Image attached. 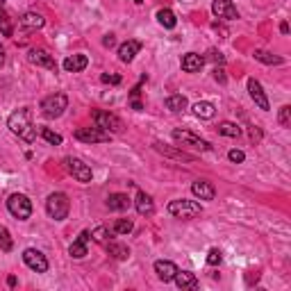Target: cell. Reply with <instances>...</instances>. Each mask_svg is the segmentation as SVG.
Returning <instances> with one entry per match:
<instances>
[{
    "label": "cell",
    "mask_w": 291,
    "mask_h": 291,
    "mask_svg": "<svg viewBox=\"0 0 291 291\" xmlns=\"http://www.w3.org/2000/svg\"><path fill=\"white\" fill-rule=\"evenodd\" d=\"M7 125L14 135H18L23 141H28V144H32V141L37 139V127H34L32 121H30V109H16L12 116H9Z\"/></svg>",
    "instance_id": "1"
},
{
    "label": "cell",
    "mask_w": 291,
    "mask_h": 291,
    "mask_svg": "<svg viewBox=\"0 0 291 291\" xmlns=\"http://www.w3.org/2000/svg\"><path fill=\"white\" fill-rule=\"evenodd\" d=\"M69 209H71V200L62 191L50 193L48 200H46V212H48V216L55 218V221H64V218L69 216Z\"/></svg>",
    "instance_id": "2"
},
{
    "label": "cell",
    "mask_w": 291,
    "mask_h": 291,
    "mask_svg": "<svg viewBox=\"0 0 291 291\" xmlns=\"http://www.w3.org/2000/svg\"><path fill=\"white\" fill-rule=\"evenodd\" d=\"M168 214L171 216H175V218H185V221H191V218H196V216H200L203 214V207H200V203H196V200H171L168 203Z\"/></svg>",
    "instance_id": "3"
},
{
    "label": "cell",
    "mask_w": 291,
    "mask_h": 291,
    "mask_svg": "<svg viewBox=\"0 0 291 291\" xmlns=\"http://www.w3.org/2000/svg\"><path fill=\"white\" fill-rule=\"evenodd\" d=\"M69 107V98L64 94H53V96H46L41 100V111L46 119H59V116L66 111Z\"/></svg>",
    "instance_id": "4"
},
{
    "label": "cell",
    "mask_w": 291,
    "mask_h": 291,
    "mask_svg": "<svg viewBox=\"0 0 291 291\" xmlns=\"http://www.w3.org/2000/svg\"><path fill=\"white\" fill-rule=\"evenodd\" d=\"M7 209L18 221H25V218H30V214H32V203H30V198L25 196V193H12L7 200Z\"/></svg>",
    "instance_id": "5"
},
{
    "label": "cell",
    "mask_w": 291,
    "mask_h": 291,
    "mask_svg": "<svg viewBox=\"0 0 291 291\" xmlns=\"http://www.w3.org/2000/svg\"><path fill=\"white\" fill-rule=\"evenodd\" d=\"M94 123H96V127L109 132V135L111 132H123V121L116 114H109V111H103V109L94 111Z\"/></svg>",
    "instance_id": "6"
},
{
    "label": "cell",
    "mask_w": 291,
    "mask_h": 291,
    "mask_svg": "<svg viewBox=\"0 0 291 291\" xmlns=\"http://www.w3.org/2000/svg\"><path fill=\"white\" fill-rule=\"evenodd\" d=\"M73 137L78 141H84V144H105V141H109V132L100 130V127H80V130H75Z\"/></svg>",
    "instance_id": "7"
},
{
    "label": "cell",
    "mask_w": 291,
    "mask_h": 291,
    "mask_svg": "<svg viewBox=\"0 0 291 291\" xmlns=\"http://www.w3.org/2000/svg\"><path fill=\"white\" fill-rule=\"evenodd\" d=\"M23 262L28 264L32 271H37V273H46L48 271V259H46V255L41 253V250L37 248H28L23 253Z\"/></svg>",
    "instance_id": "8"
},
{
    "label": "cell",
    "mask_w": 291,
    "mask_h": 291,
    "mask_svg": "<svg viewBox=\"0 0 291 291\" xmlns=\"http://www.w3.org/2000/svg\"><path fill=\"white\" fill-rule=\"evenodd\" d=\"M173 139L182 146L198 148V150H209V148H212L205 139H200V137H196L193 132H187V130H173Z\"/></svg>",
    "instance_id": "9"
},
{
    "label": "cell",
    "mask_w": 291,
    "mask_h": 291,
    "mask_svg": "<svg viewBox=\"0 0 291 291\" xmlns=\"http://www.w3.org/2000/svg\"><path fill=\"white\" fill-rule=\"evenodd\" d=\"M66 168H69V173L78 182H91V168L82 160H78V157H69L66 160Z\"/></svg>",
    "instance_id": "10"
},
{
    "label": "cell",
    "mask_w": 291,
    "mask_h": 291,
    "mask_svg": "<svg viewBox=\"0 0 291 291\" xmlns=\"http://www.w3.org/2000/svg\"><path fill=\"white\" fill-rule=\"evenodd\" d=\"M212 12H214V16L223 18V21H234V18H239V12H237L232 0H214Z\"/></svg>",
    "instance_id": "11"
},
{
    "label": "cell",
    "mask_w": 291,
    "mask_h": 291,
    "mask_svg": "<svg viewBox=\"0 0 291 291\" xmlns=\"http://www.w3.org/2000/svg\"><path fill=\"white\" fill-rule=\"evenodd\" d=\"M28 59H30V64H34V66H41V69H48V71H57V62H55V57L50 53H46V50H41V48L30 50Z\"/></svg>",
    "instance_id": "12"
},
{
    "label": "cell",
    "mask_w": 291,
    "mask_h": 291,
    "mask_svg": "<svg viewBox=\"0 0 291 291\" xmlns=\"http://www.w3.org/2000/svg\"><path fill=\"white\" fill-rule=\"evenodd\" d=\"M248 94H250V98L255 100V105H257L259 109L268 111V98H266V94H264L262 84H259L255 78H250V80H248Z\"/></svg>",
    "instance_id": "13"
},
{
    "label": "cell",
    "mask_w": 291,
    "mask_h": 291,
    "mask_svg": "<svg viewBox=\"0 0 291 291\" xmlns=\"http://www.w3.org/2000/svg\"><path fill=\"white\" fill-rule=\"evenodd\" d=\"M141 50V41H137V39H127L125 43L119 46V59L125 64H130L132 59L137 57V53Z\"/></svg>",
    "instance_id": "14"
},
{
    "label": "cell",
    "mask_w": 291,
    "mask_h": 291,
    "mask_svg": "<svg viewBox=\"0 0 291 291\" xmlns=\"http://www.w3.org/2000/svg\"><path fill=\"white\" fill-rule=\"evenodd\" d=\"M191 191H193V196L200 198V200H214V196H216V189L207 180H196L191 185Z\"/></svg>",
    "instance_id": "15"
},
{
    "label": "cell",
    "mask_w": 291,
    "mask_h": 291,
    "mask_svg": "<svg viewBox=\"0 0 291 291\" xmlns=\"http://www.w3.org/2000/svg\"><path fill=\"white\" fill-rule=\"evenodd\" d=\"M89 239H91V232H89V230H82V232H80V237L75 239V241L71 243V248H69L71 257L82 259L84 255H86V243H89Z\"/></svg>",
    "instance_id": "16"
},
{
    "label": "cell",
    "mask_w": 291,
    "mask_h": 291,
    "mask_svg": "<svg viewBox=\"0 0 291 291\" xmlns=\"http://www.w3.org/2000/svg\"><path fill=\"white\" fill-rule=\"evenodd\" d=\"M177 268L173 262H168V259H160V262H155V273H157V278L162 280V282H171L173 278H175V273H177Z\"/></svg>",
    "instance_id": "17"
},
{
    "label": "cell",
    "mask_w": 291,
    "mask_h": 291,
    "mask_svg": "<svg viewBox=\"0 0 291 291\" xmlns=\"http://www.w3.org/2000/svg\"><path fill=\"white\" fill-rule=\"evenodd\" d=\"M89 66V57L86 55H71L64 59V71L66 73H80Z\"/></svg>",
    "instance_id": "18"
},
{
    "label": "cell",
    "mask_w": 291,
    "mask_h": 291,
    "mask_svg": "<svg viewBox=\"0 0 291 291\" xmlns=\"http://www.w3.org/2000/svg\"><path fill=\"white\" fill-rule=\"evenodd\" d=\"M203 64H205V57H200L198 53H187L182 57V71L185 73H198L203 69Z\"/></svg>",
    "instance_id": "19"
},
{
    "label": "cell",
    "mask_w": 291,
    "mask_h": 291,
    "mask_svg": "<svg viewBox=\"0 0 291 291\" xmlns=\"http://www.w3.org/2000/svg\"><path fill=\"white\" fill-rule=\"evenodd\" d=\"M135 207H137V212H139L141 216H150V214L155 212V203H152V198L148 196V193H144V191L137 193V198H135Z\"/></svg>",
    "instance_id": "20"
},
{
    "label": "cell",
    "mask_w": 291,
    "mask_h": 291,
    "mask_svg": "<svg viewBox=\"0 0 291 291\" xmlns=\"http://www.w3.org/2000/svg\"><path fill=\"white\" fill-rule=\"evenodd\" d=\"M21 28L23 30H28V32H34V30H41L43 28V16L41 14H34V12H28V14H23L21 16Z\"/></svg>",
    "instance_id": "21"
},
{
    "label": "cell",
    "mask_w": 291,
    "mask_h": 291,
    "mask_svg": "<svg viewBox=\"0 0 291 291\" xmlns=\"http://www.w3.org/2000/svg\"><path fill=\"white\" fill-rule=\"evenodd\" d=\"M130 205H132V200L125 193H111V196L107 198V207H109L111 212H125Z\"/></svg>",
    "instance_id": "22"
},
{
    "label": "cell",
    "mask_w": 291,
    "mask_h": 291,
    "mask_svg": "<svg viewBox=\"0 0 291 291\" xmlns=\"http://www.w3.org/2000/svg\"><path fill=\"white\" fill-rule=\"evenodd\" d=\"M173 280H175V284L180 289H198V278L193 273H189V271H177Z\"/></svg>",
    "instance_id": "23"
},
{
    "label": "cell",
    "mask_w": 291,
    "mask_h": 291,
    "mask_svg": "<svg viewBox=\"0 0 291 291\" xmlns=\"http://www.w3.org/2000/svg\"><path fill=\"white\" fill-rule=\"evenodd\" d=\"M214 111H216V107L209 103V100H200V103L193 105V114H196L198 119H212Z\"/></svg>",
    "instance_id": "24"
},
{
    "label": "cell",
    "mask_w": 291,
    "mask_h": 291,
    "mask_svg": "<svg viewBox=\"0 0 291 291\" xmlns=\"http://www.w3.org/2000/svg\"><path fill=\"white\" fill-rule=\"evenodd\" d=\"M157 21H160V25H164L166 30H173L177 25V18L171 9H160V12H157Z\"/></svg>",
    "instance_id": "25"
},
{
    "label": "cell",
    "mask_w": 291,
    "mask_h": 291,
    "mask_svg": "<svg viewBox=\"0 0 291 291\" xmlns=\"http://www.w3.org/2000/svg\"><path fill=\"white\" fill-rule=\"evenodd\" d=\"M185 107H187V98L182 94H173V96H168V98H166V109L182 111Z\"/></svg>",
    "instance_id": "26"
},
{
    "label": "cell",
    "mask_w": 291,
    "mask_h": 291,
    "mask_svg": "<svg viewBox=\"0 0 291 291\" xmlns=\"http://www.w3.org/2000/svg\"><path fill=\"white\" fill-rule=\"evenodd\" d=\"M107 253L114 255L116 259H127V255H130V250H127V246H121V243H114V241H107Z\"/></svg>",
    "instance_id": "27"
},
{
    "label": "cell",
    "mask_w": 291,
    "mask_h": 291,
    "mask_svg": "<svg viewBox=\"0 0 291 291\" xmlns=\"http://www.w3.org/2000/svg\"><path fill=\"white\" fill-rule=\"evenodd\" d=\"M218 132H221L223 137H232V139H237V137L241 135L239 125H237V123H230V121H223V123H218Z\"/></svg>",
    "instance_id": "28"
},
{
    "label": "cell",
    "mask_w": 291,
    "mask_h": 291,
    "mask_svg": "<svg viewBox=\"0 0 291 291\" xmlns=\"http://www.w3.org/2000/svg\"><path fill=\"white\" fill-rule=\"evenodd\" d=\"M111 230L109 228H105V226H98L94 230V232H91V239H94V241H98V243H107L109 241V237H111Z\"/></svg>",
    "instance_id": "29"
},
{
    "label": "cell",
    "mask_w": 291,
    "mask_h": 291,
    "mask_svg": "<svg viewBox=\"0 0 291 291\" xmlns=\"http://www.w3.org/2000/svg\"><path fill=\"white\" fill-rule=\"evenodd\" d=\"M12 248H14V239L9 237V230L5 226H0V250H3V253H9Z\"/></svg>",
    "instance_id": "30"
},
{
    "label": "cell",
    "mask_w": 291,
    "mask_h": 291,
    "mask_svg": "<svg viewBox=\"0 0 291 291\" xmlns=\"http://www.w3.org/2000/svg\"><path fill=\"white\" fill-rule=\"evenodd\" d=\"M132 228H135V223H132L130 218H119V221L114 223V228H111V232L114 234H130Z\"/></svg>",
    "instance_id": "31"
},
{
    "label": "cell",
    "mask_w": 291,
    "mask_h": 291,
    "mask_svg": "<svg viewBox=\"0 0 291 291\" xmlns=\"http://www.w3.org/2000/svg\"><path fill=\"white\" fill-rule=\"evenodd\" d=\"M255 59H259L262 64H282V57H275L266 50H255Z\"/></svg>",
    "instance_id": "32"
},
{
    "label": "cell",
    "mask_w": 291,
    "mask_h": 291,
    "mask_svg": "<svg viewBox=\"0 0 291 291\" xmlns=\"http://www.w3.org/2000/svg\"><path fill=\"white\" fill-rule=\"evenodd\" d=\"M39 135H41L43 139L48 141V144H53V146H59V144H62V137H59L57 132H53L50 127H39Z\"/></svg>",
    "instance_id": "33"
},
{
    "label": "cell",
    "mask_w": 291,
    "mask_h": 291,
    "mask_svg": "<svg viewBox=\"0 0 291 291\" xmlns=\"http://www.w3.org/2000/svg\"><path fill=\"white\" fill-rule=\"evenodd\" d=\"M155 148L160 152H164V155H171V157H177V160H191V157L187 155V152H180V150H173V148H166V146H162V144H155Z\"/></svg>",
    "instance_id": "34"
},
{
    "label": "cell",
    "mask_w": 291,
    "mask_h": 291,
    "mask_svg": "<svg viewBox=\"0 0 291 291\" xmlns=\"http://www.w3.org/2000/svg\"><path fill=\"white\" fill-rule=\"evenodd\" d=\"M0 32L5 34V37H12V21H9V16L0 9Z\"/></svg>",
    "instance_id": "35"
},
{
    "label": "cell",
    "mask_w": 291,
    "mask_h": 291,
    "mask_svg": "<svg viewBox=\"0 0 291 291\" xmlns=\"http://www.w3.org/2000/svg\"><path fill=\"white\" fill-rule=\"evenodd\" d=\"M280 125L282 127H289V123H291V107L289 105H284V107H280Z\"/></svg>",
    "instance_id": "36"
},
{
    "label": "cell",
    "mask_w": 291,
    "mask_h": 291,
    "mask_svg": "<svg viewBox=\"0 0 291 291\" xmlns=\"http://www.w3.org/2000/svg\"><path fill=\"white\" fill-rule=\"evenodd\" d=\"M221 250H218V248H212V250H209V253H207V264H209V266H216V264H221Z\"/></svg>",
    "instance_id": "37"
},
{
    "label": "cell",
    "mask_w": 291,
    "mask_h": 291,
    "mask_svg": "<svg viewBox=\"0 0 291 291\" xmlns=\"http://www.w3.org/2000/svg\"><path fill=\"white\" fill-rule=\"evenodd\" d=\"M207 59L209 62H214V64H226V57H223V53H218V50H209L207 53Z\"/></svg>",
    "instance_id": "38"
},
{
    "label": "cell",
    "mask_w": 291,
    "mask_h": 291,
    "mask_svg": "<svg viewBox=\"0 0 291 291\" xmlns=\"http://www.w3.org/2000/svg\"><path fill=\"white\" fill-rule=\"evenodd\" d=\"M228 157H230V162H234V164H241V162L246 160V155H243L241 150H230Z\"/></svg>",
    "instance_id": "39"
},
{
    "label": "cell",
    "mask_w": 291,
    "mask_h": 291,
    "mask_svg": "<svg viewBox=\"0 0 291 291\" xmlns=\"http://www.w3.org/2000/svg\"><path fill=\"white\" fill-rule=\"evenodd\" d=\"M100 80H103L105 84H119V82H121V75H109V73H103V75H100Z\"/></svg>",
    "instance_id": "40"
},
{
    "label": "cell",
    "mask_w": 291,
    "mask_h": 291,
    "mask_svg": "<svg viewBox=\"0 0 291 291\" xmlns=\"http://www.w3.org/2000/svg\"><path fill=\"white\" fill-rule=\"evenodd\" d=\"M214 80H216V82H226V73H223V69H214Z\"/></svg>",
    "instance_id": "41"
},
{
    "label": "cell",
    "mask_w": 291,
    "mask_h": 291,
    "mask_svg": "<svg viewBox=\"0 0 291 291\" xmlns=\"http://www.w3.org/2000/svg\"><path fill=\"white\" fill-rule=\"evenodd\" d=\"M114 43H116V39L111 37V34H107V37L103 39V46H105V48H111V46H114Z\"/></svg>",
    "instance_id": "42"
},
{
    "label": "cell",
    "mask_w": 291,
    "mask_h": 291,
    "mask_svg": "<svg viewBox=\"0 0 291 291\" xmlns=\"http://www.w3.org/2000/svg\"><path fill=\"white\" fill-rule=\"evenodd\" d=\"M259 137H262V132H259L257 127H253V130H250V139H253V141H259Z\"/></svg>",
    "instance_id": "43"
},
{
    "label": "cell",
    "mask_w": 291,
    "mask_h": 291,
    "mask_svg": "<svg viewBox=\"0 0 291 291\" xmlns=\"http://www.w3.org/2000/svg\"><path fill=\"white\" fill-rule=\"evenodd\" d=\"M3 64H5V48H3V43H0V69H3Z\"/></svg>",
    "instance_id": "44"
},
{
    "label": "cell",
    "mask_w": 291,
    "mask_h": 291,
    "mask_svg": "<svg viewBox=\"0 0 291 291\" xmlns=\"http://www.w3.org/2000/svg\"><path fill=\"white\" fill-rule=\"evenodd\" d=\"M7 284H9V287H16V278H14V275H9V278H7Z\"/></svg>",
    "instance_id": "45"
},
{
    "label": "cell",
    "mask_w": 291,
    "mask_h": 291,
    "mask_svg": "<svg viewBox=\"0 0 291 291\" xmlns=\"http://www.w3.org/2000/svg\"><path fill=\"white\" fill-rule=\"evenodd\" d=\"M280 32L287 34V32H289V25H287V23H282V25H280Z\"/></svg>",
    "instance_id": "46"
},
{
    "label": "cell",
    "mask_w": 291,
    "mask_h": 291,
    "mask_svg": "<svg viewBox=\"0 0 291 291\" xmlns=\"http://www.w3.org/2000/svg\"><path fill=\"white\" fill-rule=\"evenodd\" d=\"M135 3H139V5H141V3H144V0H135Z\"/></svg>",
    "instance_id": "47"
},
{
    "label": "cell",
    "mask_w": 291,
    "mask_h": 291,
    "mask_svg": "<svg viewBox=\"0 0 291 291\" xmlns=\"http://www.w3.org/2000/svg\"><path fill=\"white\" fill-rule=\"evenodd\" d=\"M3 3H5V0H0V5H3Z\"/></svg>",
    "instance_id": "48"
}]
</instances>
